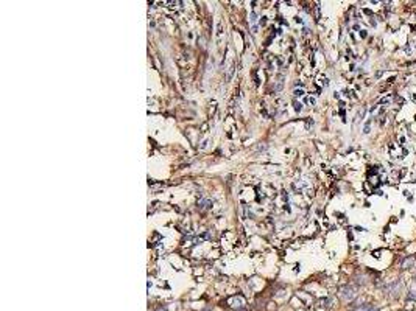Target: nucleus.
Instances as JSON below:
<instances>
[{
    "mask_svg": "<svg viewBox=\"0 0 416 311\" xmlns=\"http://www.w3.org/2000/svg\"><path fill=\"white\" fill-rule=\"evenodd\" d=\"M159 311H165V309H159Z\"/></svg>",
    "mask_w": 416,
    "mask_h": 311,
    "instance_id": "obj_8",
    "label": "nucleus"
},
{
    "mask_svg": "<svg viewBox=\"0 0 416 311\" xmlns=\"http://www.w3.org/2000/svg\"><path fill=\"white\" fill-rule=\"evenodd\" d=\"M411 263H414V258H408V260H405L404 263H402V268H408Z\"/></svg>",
    "mask_w": 416,
    "mask_h": 311,
    "instance_id": "obj_3",
    "label": "nucleus"
},
{
    "mask_svg": "<svg viewBox=\"0 0 416 311\" xmlns=\"http://www.w3.org/2000/svg\"><path fill=\"white\" fill-rule=\"evenodd\" d=\"M370 311H379V309H377V308H374V306H371V308H370Z\"/></svg>",
    "mask_w": 416,
    "mask_h": 311,
    "instance_id": "obj_7",
    "label": "nucleus"
},
{
    "mask_svg": "<svg viewBox=\"0 0 416 311\" xmlns=\"http://www.w3.org/2000/svg\"><path fill=\"white\" fill-rule=\"evenodd\" d=\"M302 93H304L302 90H296V92H295V95H302Z\"/></svg>",
    "mask_w": 416,
    "mask_h": 311,
    "instance_id": "obj_6",
    "label": "nucleus"
},
{
    "mask_svg": "<svg viewBox=\"0 0 416 311\" xmlns=\"http://www.w3.org/2000/svg\"><path fill=\"white\" fill-rule=\"evenodd\" d=\"M354 296L355 293H354V288H351V286H345V288L340 290V297L343 300H352Z\"/></svg>",
    "mask_w": 416,
    "mask_h": 311,
    "instance_id": "obj_1",
    "label": "nucleus"
},
{
    "mask_svg": "<svg viewBox=\"0 0 416 311\" xmlns=\"http://www.w3.org/2000/svg\"><path fill=\"white\" fill-rule=\"evenodd\" d=\"M207 204H209V201H201V202H200V207L204 208V207H207Z\"/></svg>",
    "mask_w": 416,
    "mask_h": 311,
    "instance_id": "obj_4",
    "label": "nucleus"
},
{
    "mask_svg": "<svg viewBox=\"0 0 416 311\" xmlns=\"http://www.w3.org/2000/svg\"><path fill=\"white\" fill-rule=\"evenodd\" d=\"M256 17H257V16H256V13H253V14H251V22H253V23L256 22Z\"/></svg>",
    "mask_w": 416,
    "mask_h": 311,
    "instance_id": "obj_5",
    "label": "nucleus"
},
{
    "mask_svg": "<svg viewBox=\"0 0 416 311\" xmlns=\"http://www.w3.org/2000/svg\"><path fill=\"white\" fill-rule=\"evenodd\" d=\"M370 308H371L370 305H362V306H357L354 311H370Z\"/></svg>",
    "mask_w": 416,
    "mask_h": 311,
    "instance_id": "obj_2",
    "label": "nucleus"
}]
</instances>
